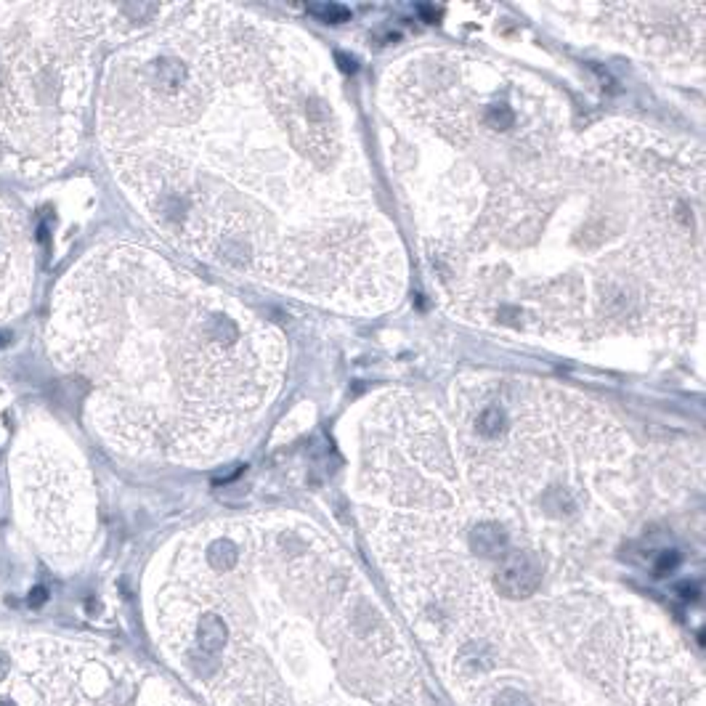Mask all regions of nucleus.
I'll list each match as a JSON object with an SVG mask.
<instances>
[{
  "label": "nucleus",
  "instance_id": "f257e3e1",
  "mask_svg": "<svg viewBox=\"0 0 706 706\" xmlns=\"http://www.w3.org/2000/svg\"><path fill=\"white\" fill-rule=\"evenodd\" d=\"M48 353L83 391L93 433L122 454L205 462L271 396L279 345L224 295L136 244H101L51 300Z\"/></svg>",
  "mask_w": 706,
  "mask_h": 706
},
{
  "label": "nucleus",
  "instance_id": "f03ea898",
  "mask_svg": "<svg viewBox=\"0 0 706 706\" xmlns=\"http://www.w3.org/2000/svg\"><path fill=\"white\" fill-rule=\"evenodd\" d=\"M128 8L0 3V173L56 175L77 155L96 53Z\"/></svg>",
  "mask_w": 706,
  "mask_h": 706
},
{
  "label": "nucleus",
  "instance_id": "7ed1b4c3",
  "mask_svg": "<svg viewBox=\"0 0 706 706\" xmlns=\"http://www.w3.org/2000/svg\"><path fill=\"white\" fill-rule=\"evenodd\" d=\"M0 706H184L130 661L80 638L0 629Z\"/></svg>",
  "mask_w": 706,
  "mask_h": 706
},
{
  "label": "nucleus",
  "instance_id": "20e7f679",
  "mask_svg": "<svg viewBox=\"0 0 706 706\" xmlns=\"http://www.w3.org/2000/svg\"><path fill=\"white\" fill-rule=\"evenodd\" d=\"M11 481L19 523L46 560L77 563L93 534V486L80 451L51 420L19 433Z\"/></svg>",
  "mask_w": 706,
  "mask_h": 706
},
{
  "label": "nucleus",
  "instance_id": "39448f33",
  "mask_svg": "<svg viewBox=\"0 0 706 706\" xmlns=\"http://www.w3.org/2000/svg\"><path fill=\"white\" fill-rule=\"evenodd\" d=\"M32 290V234L0 197V324L27 306Z\"/></svg>",
  "mask_w": 706,
  "mask_h": 706
},
{
  "label": "nucleus",
  "instance_id": "423d86ee",
  "mask_svg": "<svg viewBox=\"0 0 706 706\" xmlns=\"http://www.w3.org/2000/svg\"><path fill=\"white\" fill-rule=\"evenodd\" d=\"M491 585L502 600H529L534 598L545 579V566L536 550L510 547L497 563H491Z\"/></svg>",
  "mask_w": 706,
  "mask_h": 706
},
{
  "label": "nucleus",
  "instance_id": "0eeeda50",
  "mask_svg": "<svg viewBox=\"0 0 706 706\" xmlns=\"http://www.w3.org/2000/svg\"><path fill=\"white\" fill-rule=\"evenodd\" d=\"M311 14L322 17L324 21H345V19L351 17V14H348V8L335 6V3H327V6H311Z\"/></svg>",
  "mask_w": 706,
  "mask_h": 706
},
{
  "label": "nucleus",
  "instance_id": "6e6552de",
  "mask_svg": "<svg viewBox=\"0 0 706 706\" xmlns=\"http://www.w3.org/2000/svg\"><path fill=\"white\" fill-rule=\"evenodd\" d=\"M494 706H531V701L526 698V693H520L516 688H504L497 693Z\"/></svg>",
  "mask_w": 706,
  "mask_h": 706
}]
</instances>
